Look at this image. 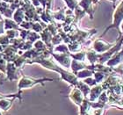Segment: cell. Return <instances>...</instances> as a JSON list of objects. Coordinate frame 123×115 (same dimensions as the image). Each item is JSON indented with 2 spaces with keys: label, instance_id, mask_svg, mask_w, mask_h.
<instances>
[{
  "label": "cell",
  "instance_id": "6da1fadb",
  "mask_svg": "<svg viewBox=\"0 0 123 115\" xmlns=\"http://www.w3.org/2000/svg\"><path fill=\"white\" fill-rule=\"evenodd\" d=\"M123 19V1L121 2V4L119 5L117 9L115 11V13H114V21H113V24L112 26H108L106 30L105 31V33H103V35L105 34L106 32L110 28H113V27H116V28H119V26L121 24V20Z\"/></svg>",
  "mask_w": 123,
  "mask_h": 115
},
{
  "label": "cell",
  "instance_id": "7a4b0ae2",
  "mask_svg": "<svg viewBox=\"0 0 123 115\" xmlns=\"http://www.w3.org/2000/svg\"><path fill=\"white\" fill-rule=\"evenodd\" d=\"M112 44H105L104 41H101L100 40H98L94 42V46H93V48L96 50L98 53H101V52L106 51L110 48Z\"/></svg>",
  "mask_w": 123,
  "mask_h": 115
},
{
  "label": "cell",
  "instance_id": "3957f363",
  "mask_svg": "<svg viewBox=\"0 0 123 115\" xmlns=\"http://www.w3.org/2000/svg\"><path fill=\"white\" fill-rule=\"evenodd\" d=\"M79 5L85 8V11H86L87 12L90 13L91 18H92V12H93V10H92V1H91V0H82V1L80 2Z\"/></svg>",
  "mask_w": 123,
  "mask_h": 115
},
{
  "label": "cell",
  "instance_id": "277c9868",
  "mask_svg": "<svg viewBox=\"0 0 123 115\" xmlns=\"http://www.w3.org/2000/svg\"><path fill=\"white\" fill-rule=\"evenodd\" d=\"M123 58V50L121 52V53H119L117 55L112 58L110 61H107V65H110V66H114V65H117L118 63H120L121 61Z\"/></svg>",
  "mask_w": 123,
  "mask_h": 115
},
{
  "label": "cell",
  "instance_id": "5b68a950",
  "mask_svg": "<svg viewBox=\"0 0 123 115\" xmlns=\"http://www.w3.org/2000/svg\"><path fill=\"white\" fill-rule=\"evenodd\" d=\"M102 91V87L101 86H97L93 88V89L91 91V100L92 101H94L96 98H98V97L100 95Z\"/></svg>",
  "mask_w": 123,
  "mask_h": 115
},
{
  "label": "cell",
  "instance_id": "8992f818",
  "mask_svg": "<svg viewBox=\"0 0 123 115\" xmlns=\"http://www.w3.org/2000/svg\"><path fill=\"white\" fill-rule=\"evenodd\" d=\"M73 93H74V97H73V100H74L75 102L77 103V104H81L82 103V93L79 91H77V90H75L74 91H73Z\"/></svg>",
  "mask_w": 123,
  "mask_h": 115
},
{
  "label": "cell",
  "instance_id": "52a82bcc",
  "mask_svg": "<svg viewBox=\"0 0 123 115\" xmlns=\"http://www.w3.org/2000/svg\"><path fill=\"white\" fill-rule=\"evenodd\" d=\"M92 74H93V72L91 71V70H82L81 72L78 73V77H91Z\"/></svg>",
  "mask_w": 123,
  "mask_h": 115
},
{
  "label": "cell",
  "instance_id": "ba28073f",
  "mask_svg": "<svg viewBox=\"0 0 123 115\" xmlns=\"http://www.w3.org/2000/svg\"><path fill=\"white\" fill-rule=\"evenodd\" d=\"M94 77L96 82H101L104 78V74L103 73H100V72H97V73H94Z\"/></svg>",
  "mask_w": 123,
  "mask_h": 115
},
{
  "label": "cell",
  "instance_id": "9c48e42d",
  "mask_svg": "<svg viewBox=\"0 0 123 115\" xmlns=\"http://www.w3.org/2000/svg\"><path fill=\"white\" fill-rule=\"evenodd\" d=\"M92 1H93V3H97L98 0H92Z\"/></svg>",
  "mask_w": 123,
  "mask_h": 115
},
{
  "label": "cell",
  "instance_id": "30bf717a",
  "mask_svg": "<svg viewBox=\"0 0 123 115\" xmlns=\"http://www.w3.org/2000/svg\"><path fill=\"white\" fill-rule=\"evenodd\" d=\"M121 29H122V32H123V24L121 25Z\"/></svg>",
  "mask_w": 123,
  "mask_h": 115
}]
</instances>
